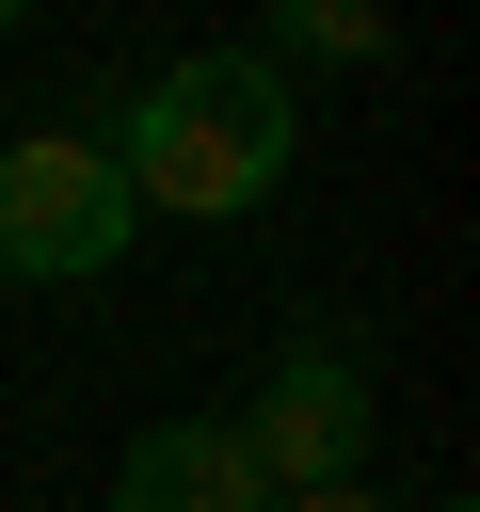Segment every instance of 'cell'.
Returning a JSON list of instances; mask_svg holds the SVG:
<instances>
[{
    "mask_svg": "<svg viewBox=\"0 0 480 512\" xmlns=\"http://www.w3.org/2000/svg\"><path fill=\"white\" fill-rule=\"evenodd\" d=\"M288 160H304V112H288V80H272L256 48H176V64L128 96V144H112L128 208H176V224L272 208Z\"/></svg>",
    "mask_w": 480,
    "mask_h": 512,
    "instance_id": "obj_1",
    "label": "cell"
},
{
    "mask_svg": "<svg viewBox=\"0 0 480 512\" xmlns=\"http://www.w3.org/2000/svg\"><path fill=\"white\" fill-rule=\"evenodd\" d=\"M224 432H240L256 496H336V480H368V432H384V368H368L352 336H288Z\"/></svg>",
    "mask_w": 480,
    "mask_h": 512,
    "instance_id": "obj_2",
    "label": "cell"
},
{
    "mask_svg": "<svg viewBox=\"0 0 480 512\" xmlns=\"http://www.w3.org/2000/svg\"><path fill=\"white\" fill-rule=\"evenodd\" d=\"M128 176L96 128H16L0 144V272L16 288H80V272H128Z\"/></svg>",
    "mask_w": 480,
    "mask_h": 512,
    "instance_id": "obj_3",
    "label": "cell"
},
{
    "mask_svg": "<svg viewBox=\"0 0 480 512\" xmlns=\"http://www.w3.org/2000/svg\"><path fill=\"white\" fill-rule=\"evenodd\" d=\"M112 512H272V496H256L224 416H144L128 464H112Z\"/></svg>",
    "mask_w": 480,
    "mask_h": 512,
    "instance_id": "obj_4",
    "label": "cell"
},
{
    "mask_svg": "<svg viewBox=\"0 0 480 512\" xmlns=\"http://www.w3.org/2000/svg\"><path fill=\"white\" fill-rule=\"evenodd\" d=\"M256 64H384V16L368 0H272L256 16Z\"/></svg>",
    "mask_w": 480,
    "mask_h": 512,
    "instance_id": "obj_5",
    "label": "cell"
},
{
    "mask_svg": "<svg viewBox=\"0 0 480 512\" xmlns=\"http://www.w3.org/2000/svg\"><path fill=\"white\" fill-rule=\"evenodd\" d=\"M272 512H384V496H368V480H336V496H272Z\"/></svg>",
    "mask_w": 480,
    "mask_h": 512,
    "instance_id": "obj_6",
    "label": "cell"
}]
</instances>
